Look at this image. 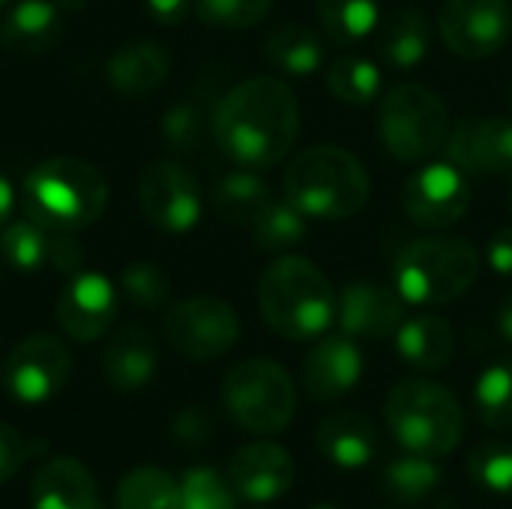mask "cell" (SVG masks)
<instances>
[{"label":"cell","mask_w":512,"mask_h":509,"mask_svg":"<svg viewBox=\"0 0 512 509\" xmlns=\"http://www.w3.org/2000/svg\"><path fill=\"white\" fill-rule=\"evenodd\" d=\"M213 135L234 165L270 168L291 153L300 135V105L285 81L273 75L246 78L216 105Z\"/></svg>","instance_id":"obj_1"},{"label":"cell","mask_w":512,"mask_h":509,"mask_svg":"<svg viewBox=\"0 0 512 509\" xmlns=\"http://www.w3.org/2000/svg\"><path fill=\"white\" fill-rule=\"evenodd\" d=\"M258 306L273 333L291 342H309L333 327L336 288L309 258L282 255L258 282Z\"/></svg>","instance_id":"obj_2"},{"label":"cell","mask_w":512,"mask_h":509,"mask_svg":"<svg viewBox=\"0 0 512 509\" xmlns=\"http://www.w3.org/2000/svg\"><path fill=\"white\" fill-rule=\"evenodd\" d=\"M108 183L96 165L78 156H54L21 180V210L48 231H84L99 222Z\"/></svg>","instance_id":"obj_3"},{"label":"cell","mask_w":512,"mask_h":509,"mask_svg":"<svg viewBox=\"0 0 512 509\" xmlns=\"http://www.w3.org/2000/svg\"><path fill=\"white\" fill-rule=\"evenodd\" d=\"M369 189L372 183L363 162L336 144L300 150L285 171V198L306 219H351L366 207Z\"/></svg>","instance_id":"obj_4"},{"label":"cell","mask_w":512,"mask_h":509,"mask_svg":"<svg viewBox=\"0 0 512 509\" xmlns=\"http://www.w3.org/2000/svg\"><path fill=\"white\" fill-rule=\"evenodd\" d=\"M384 420L405 453L435 462L453 456L465 432L459 399L447 387L423 378H408L390 390Z\"/></svg>","instance_id":"obj_5"},{"label":"cell","mask_w":512,"mask_h":509,"mask_svg":"<svg viewBox=\"0 0 512 509\" xmlns=\"http://www.w3.org/2000/svg\"><path fill=\"white\" fill-rule=\"evenodd\" d=\"M480 276V255L465 237H423L399 249L393 288L405 303L444 306L465 297Z\"/></svg>","instance_id":"obj_6"},{"label":"cell","mask_w":512,"mask_h":509,"mask_svg":"<svg viewBox=\"0 0 512 509\" xmlns=\"http://www.w3.org/2000/svg\"><path fill=\"white\" fill-rule=\"evenodd\" d=\"M378 129L390 156L399 162H423L447 147L453 123L444 99L435 90L405 81L384 96Z\"/></svg>","instance_id":"obj_7"},{"label":"cell","mask_w":512,"mask_h":509,"mask_svg":"<svg viewBox=\"0 0 512 509\" xmlns=\"http://www.w3.org/2000/svg\"><path fill=\"white\" fill-rule=\"evenodd\" d=\"M222 402L228 417L252 435H279L288 429L297 393L291 375L264 357H252L237 363L222 384Z\"/></svg>","instance_id":"obj_8"},{"label":"cell","mask_w":512,"mask_h":509,"mask_svg":"<svg viewBox=\"0 0 512 509\" xmlns=\"http://www.w3.org/2000/svg\"><path fill=\"white\" fill-rule=\"evenodd\" d=\"M72 378V354L63 339L33 333L21 339L3 360L0 384L18 405H45L63 393Z\"/></svg>","instance_id":"obj_9"},{"label":"cell","mask_w":512,"mask_h":509,"mask_svg":"<svg viewBox=\"0 0 512 509\" xmlns=\"http://www.w3.org/2000/svg\"><path fill=\"white\" fill-rule=\"evenodd\" d=\"M165 336L180 357L192 363H210L225 357L237 345L240 318L231 303L210 294H198L168 312Z\"/></svg>","instance_id":"obj_10"},{"label":"cell","mask_w":512,"mask_h":509,"mask_svg":"<svg viewBox=\"0 0 512 509\" xmlns=\"http://www.w3.org/2000/svg\"><path fill=\"white\" fill-rule=\"evenodd\" d=\"M138 204L153 228L186 234L201 219V186L186 165L159 159L147 165L138 180Z\"/></svg>","instance_id":"obj_11"},{"label":"cell","mask_w":512,"mask_h":509,"mask_svg":"<svg viewBox=\"0 0 512 509\" xmlns=\"http://www.w3.org/2000/svg\"><path fill=\"white\" fill-rule=\"evenodd\" d=\"M441 39L459 57H492L512 33V9L507 0H444Z\"/></svg>","instance_id":"obj_12"},{"label":"cell","mask_w":512,"mask_h":509,"mask_svg":"<svg viewBox=\"0 0 512 509\" xmlns=\"http://www.w3.org/2000/svg\"><path fill=\"white\" fill-rule=\"evenodd\" d=\"M468 177L450 159L429 162L405 180L402 207L411 222L429 231L456 225L468 213Z\"/></svg>","instance_id":"obj_13"},{"label":"cell","mask_w":512,"mask_h":509,"mask_svg":"<svg viewBox=\"0 0 512 509\" xmlns=\"http://www.w3.org/2000/svg\"><path fill=\"white\" fill-rule=\"evenodd\" d=\"M117 309V285L102 273L78 270L57 297V324L75 342H96L114 327Z\"/></svg>","instance_id":"obj_14"},{"label":"cell","mask_w":512,"mask_h":509,"mask_svg":"<svg viewBox=\"0 0 512 509\" xmlns=\"http://www.w3.org/2000/svg\"><path fill=\"white\" fill-rule=\"evenodd\" d=\"M405 321V300L396 288L351 282L336 294V324L351 339H393Z\"/></svg>","instance_id":"obj_15"},{"label":"cell","mask_w":512,"mask_h":509,"mask_svg":"<svg viewBox=\"0 0 512 509\" xmlns=\"http://www.w3.org/2000/svg\"><path fill=\"white\" fill-rule=\"evenodd\" d=\"M447 159L465 174L512 177V120L468 117L450 129Z\"/></svg>","instance_id":"obj_16"},{"label":"cell","mask_w":512,"mask_h":509,"mask_svg":"<svg viewBox=\"0 0 512 509\" xmlns=\"http://www.w3.org/2000/svg\"><path fill=\"white\" fill-rule=\"evenodd\" d=\"M228 480L243 501L270 504L291 492L297 468L285 447L273 441H255L234 453L228 465Z\"/></svg>","instance_id":"obj_17"},{"label":"cell","mask_w":512,"mask_h":509,"mask_svg":"<svg viewBox=\"0 0 512 509\" xmlns=\"http://www.w3.org/2000/svg\"><path fill=\"white\" fill-rule=\"evenodd\" d=\"M363 351L351 336L321 339L303 360V387L315 402H336L363 378Z\"/></svg>","instance_id":"obj_18"},{"label":"cell","mask_w":512,"mask_h":509,"mask_svg":"<svg viewBox=\"0 0 512 509\" xmlns=\"http://www.w3.org/2000/svg\"><path fill=\"white\" fill-rule=\"evenodd\" d=\"M159 369V348L147 327H123L102 354V375L120 393L144 390Z\"/></svg>","instance_id":"obj_19"},{"label":"cell","mask_w":512,"mask_h":509,"mask_svg":"<svg viewBox=\"0 0 512 509\" xmlns=\"http://www.w3.org/2000/svg\"><path fill=\"white\" fill-rule=\"evenodd\" d=\"M315 447L330 465L342 471H360L369 462H375L381 438H378L375 423L366 414L339 411L321 420L315 432Z\"/></svg>","instance_id":"obj_20"},{"label":"cell","mask_w":512,"mask_h":509,"mask_svg":"<svg viewBox=\"0 0 512 509\" xmlns=\"http://www.w3.org/2000/svg\"><path fill=\"white\" fill-rule=\"evenodd\" d=\"M33 509H105L87 465L69 456L45 462L30 483Z\"/></svg>","instance_id":"obj_21"},{"label":"cell","mask_w":512,"mask_h":509,"mask_svg":"<svg viewBox=\"0 0 512 509\" xmlns=\"http://www.w3.org/2000/svg\"><path fill=\"white\" fill-rule=\"evenodd\" d=\"M63 33V6L54 0H15L0 21V48L21 57H36L54 48Z\"/></svg>","instance_id":"obj_22"},{"label":"cell","mask_w":512,"mask_h":509,"mask_svg":"<svg viewBox=\"0 0 512 509\" xmlns=\"http://www.w3.org/2000/svg\"><path fill=\"white\" fill-rule=\"evenodd\" d=\"M168 72H171V57L153 39H132L120 45L105 63V78L111 90L129 99L150 96L153 90H159Z\"/></svg>","instance_id":"obj_23"},{"label":"cell","mask_w":512,"mask_h":509,"mask_svg":"<svg viewBox=\"0 0 512 509\" xmlns=\"http://www.w3.org/2000/svg\"><path fill=\"white\" fill-rule=\"evenodd\" d=\"M393 339H396L399 357L420 372H438V369L450 366V360L456 354V333H453L450 321H444L438 315L405 318Z\"/></svg>","instance_id":"obj_24"},{"label":"cell","mask_w":512,"mask_h":509,"mask_svg":"<svg viewBox=\"0 0 512 509\" xmlns=\"http://www.w3.org/2000/svg\"><path fill=\"white\" fill-rule=\"evenodd\" d=\"M270 201V186L255 168L237 165L213 186V207L231 225H252Z\"/></svg>","instance_id":"obj_25"},{"label":"cell","mask_w":512,"mask_h":509,"mask_svg":"<svg viewBox=\"0 0 512 509\" xmlns=\"http://www.w3.org/2000/svg\"><path fill=\"white\" fill-rule=\"evenodd\" d=\"M264 57L285 75L309 78L324 66V42L306 24H282L267 36Z\"/></svg>","instance_id":"obj_26"},{"label":"cell","mask_w":512,"mask_h":509,"mask_svg":"<svg viewBox=\"0 0 512 509\" xmlns=\"http://www.w3.org/2000/svg\"><path fill=\"white\" fill-rule=\"evenodd\" d=\"M441 486H444V471L438 468L435 459L405 453L402 459L390 462L381 471V492L393 504H402V507H414V504L429 501Z\"/></svg>","instance_id":"obj_27"},{"label":"cell","mask_w":512,"mask_h":509,"mask_svg":"<svg viewBox=\"0 0 512 509\" xmlns=\"http://www.w3.org/2000/svg\"><path fill=\"white\" fill-rule=\"evenodd\" d=\"M432 45V27L423 12L399 9L381 30V57L396 69H414L426 60Z\"/></svg>","instance_id":"obj_28"},{"label":"cell","mask_w":512,"mask_h":509,"mask_svg":"<svg viewBox=\"0 0 512 509\" xmlns=\"http://www.w3.org/2000/svg\"><path fill=\"white\" fill-rule=\"evenodd\" d=\"M117 509H180V480L156 465H141L123 474L114 492Z\"/></svg>","instance_id":"obj_29"},{"label":"cell","mask_w":512,"mask_h":509,"mask_svg":"<svg viewBox=\"0 0 512 509\" xmlns=\"http://www.w3.org/2000/svg\"><path fill=\"white\" fill-rule=\"evenodd\" d=\"M249 231H252V240H255V246H258L261 252L285 255V252L297 249V246L306 240V234H309V219H306L288 198H282V201L273 198V201L258 213V219L249 225Z\"/></svg>","instance_id":"obj_30"},{"label":"cell","mask_w":512,"mask_h":509,"mask_svg":"<svg viewBox=\"0 0 512 509\" xmlns=\"http://www.w3.org/2000/svg\"><path fill=\"white\" fill-rule=\"evenodd\" d=\"M51 231L42 228L36 219L21 216L0 228V252L3 261L18 273H36L48 264Z\"/></svg>","instance_id":"obj_31"},{"label":"cell","mask_w":512,"mask_h":509,"mask_svg":"<svg viewBox=\"0 0 512 509\" xmlns=\"http://www.w3.org/2000/svg\"><path fill=\"white\" fill-rule=\"evenodd\" d=\"M474 405L489 429H512V357H501L480 372L474 384Z\"/></svg>","instance_id":"obj_32"},{"label":"cell","mask_w":512,"mask_h":509,"mask_svg":"<svg viewBox=\"0 0 512 509\" xmlns=\"http://www.w3.org/2000/svg\"><path fill=\"white\" fill-rule=\"evenodd\" d=\"M327 87L345 105H369L381 93V69L369 57L342 54L327 69Z\"/></svg>","instance_id":"obj_33"},{"label":"cell","mask_w":512,"mask_h":509,"mask_svg":"<svg viewBox=\"0 0 512 509\" xmlns=\"http://www.w3.org/2000/svg\"><path fill=\"white\" fill-rule=\"evenodd\" d=\"M381 0H318V18L333 42H360L378 27Z\"/></svg>","instance_id":"obj_34"},{"label":"cell","mask_w":512,"mask_h":509,"mask_svg":"<svg viewBox=\"0 0 512 509\" xmlns=\"http://www.w3.org/2000/svg\"><path fill=\"white\" fill-rule=\"evenodd\" d=\"M117 285H120V294L135 309H147V312L162 309L168 303V297H171V279L153 261H132V264H126L120 279H117Z\"/></svg>","instance_id":"obj_35"},{"label":"cell","mask_w":512,"mask_h":509,"mask_svg":"<svg viewBox=\"0 0 512 509\" xmlns=\"http://www.w3.org/2000/svg\"><path fill=\"white\" fill-rule=\"evenodd\" d=\"M180 509H237V492L216 468H189L180 477Z\"/></svg>","instance_id":"obj_36"},{"label":"cell","mask_w":512,"mask_h":509,"mask_svg":"<svg viewBox=\"0 0 512 509\" xmlns=\"http://www.w3.org/2000/svg\"><path fill=\"white\" fill-rule=\"evenodd\" d=\"M471 480L501 498H512V441H486L468 456Z\"/></svg>","instance_id":"obj_37"},{"label":"cell","mask_w":512,"mask_h":509,"mask_svg":"<svg viewBox=\"0 0 512 509\" xmlns=\"http://www.w3.org/2000/svg\"><path fill=\"white\" fill-rule=\"evenodd\" d=\"M159 132H162V141L168 144V150L177 153V156L198 150L204 135H207V111H204V105L195 102V99L171 105L162 114V129Z\"/></svg>","instance_id":"obj_38"},{"label":"cell","mask_w":512,"mask_h":509,"mask_svg":"<svg viewBox=\"0 0 512 509\" xmlns=\"http://www.w3.org/2000/svg\"><path fill=\"white\" fill-rule=\"evenodd\" d=\"M273 0H192V12L219 30H246L270 15Z\"/></svg>","instance_id":"obj_39"},{"label":"cell","mask_w":512,"mask_h":509,"mask_svg":"<svg viewBox=\"0 0 512 509\" xmlns=\"http://www.w3.org/2000/svg\"><path fill=\"white\" fill-rule=\"evenodd\" d=\"M30 456H33L30 441L15 426L0 420V486L9 483L27 465Z\"/></svg>","instance_id":"obj_40"},{"label":"cell","mask_w":512,"mask_h":509,"mask_svg":"<svg viewBox=\"0 0 512 509\" xmlns=\"http://www.w3.org/2000/svg\"><path fill=\"white\" fill-rule=\"evenodd\" d=\"M48 264L63 273V276H75L84 264V249L75 240L72 231H51V246H48Z\"/></svg>","instance_id":"obj_41"},{"label":"cell","mask_w":512,"mask_h":509,"mask_svg":"<svg viewBox=\"0 0 512 509\" xmlns=\"http://www.w3.org/2000/svg\"><path fill=\"white\" fill-rule=\"evenodd\" d=\"M213 426H210V417L201 411V408H186L174 417V438L183 441V444H204L210 438Z\"/></svg>","instance_id":"obj_42"},{"label":"cell","mask_w":512,"mask_h":509,"mask_svg":"<svg viewBox=\"0 0 512 509\" xmlns=\"http://www.w3.org/2000/svg\"><path fill=\"white\" fill-rule=\"evenodd\" d=\"M486 258L498 276H512V228H501L492 234L486 246Z\"/></svg>","instance_id":"obj_43"},{"label":"cell","mask_w":512,"mask_h":509,"mask_svg":"<svg viewBox=\"0 0 512 509\" xmlns=\"http://www.w3.org/2000/svg\"><path fill=\"white\" fill-rule=\"evenodd\" d=\"M147 12L159 24H180L192 12V0H147Z\"/></svg>","instance_id":"obj_44"},{"label":"cell","mask_w":512,"mask_h":509,"mask_svg":"<svg viewBox=\"0 0 512 509\" xmlns=\"http://www.w3.org/2000/svg\"><path fill=\"white\" fill-rule=\"evenodd\" d=\"M15 219V189L12 183L0 174V228Z\"/></svg>","instance_id":"obj_45"},{"label":"cell","mask_w":512,"mask_h":509,"mask_svg":"<svg viewBox=\"0 0 512 509\" xmlns=\"http://www.w3.org/2000/svg\"><path fill=\"white\" fill-rule=\"evenodd\" d=\"M498 333L504 336V342L512 345V291L504 297V303L498 306Z\"/></svg>","instance_id":"obj_46"},{"label":"cell","mask_w":512,"mask_h":509,"mask_svg":"<svg viewBox=\"0 0 512 509\" xmlns=\"http://www.w3.org/2000/svg\"><path fill=\"white\" fill-rule=\"evenodd\" d=\"M309 509H339V507H333V504H315V507H309Z\"/></svg>","instance_id":"obj_47"},{"label":"cell","mask_w":512,"mask_h":509,"mask_svg":"<svg viewBox=\"0 0 512 509\" xmlns=\"http://www.w3.org/2000/svg\"><path fill=\"white\" fill-rule=\"evenodd\" d=\"M6 3H12V0H0V9H3V6H6Z\"/></svg>","instance_id":"obj_48"},{"label":"cell","mask_w":512,"mask_h":509,"mask_svg":"<svg viewBox=\"0 0 512 509\" xmlns=\"http://www.w3.org/2000/svg\"><path fill=\"white\" fill-rule=\"evenodd\" d=\"M510 105H512V84H510Z\"/></svg>","instance_id":"obj_49"},{"label":"cell","mask_w":512,"mask_h":509,"mask_svg":"<svg viewBox=\"0 0 512 509\" xmlns=\"http://www.w3.org/2000/svg\"><path fill=\"white\" fill-rule=\"evenodd\" d=\"M510 207H512V195H510Z\"/></svg>","instance_id":"obj_50"}]
</instances>
